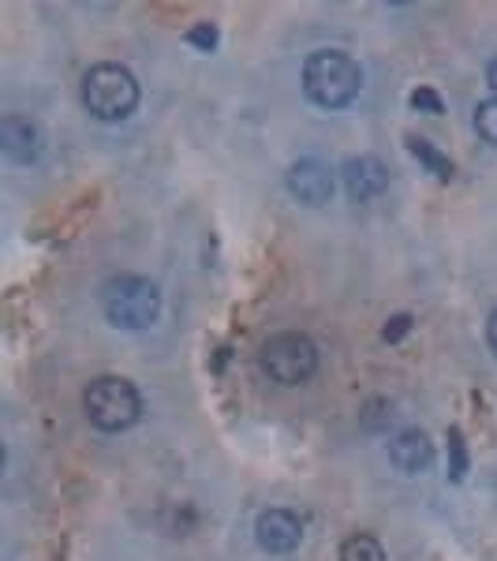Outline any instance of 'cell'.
<instances>
[{"mask_svg":"<svg viewBox=\"0 0 497 561\" xmlns=\"http://www.w3.org/2000/svg\"><path fill=\"white\" fill-rule=\"evenodd\" d=\"M363 90V68L340 49H319L303 65V94L319 108H345Z\"/></svg>","mask_w":497,"mask_h":561,"instance_id":"6da1fadb","label":"cell"},{"mask_svg":"<svg viewBox=\"0 0 497 561\" xmlns=\"http://www.w3.org/2000/svg\"><path fill=\"white\" fill-rule=\"evenodd\" d=\"M102 311L116 330H150L161 314V293L150 277L116 274L102 285Z\"/></svg>","mask_w":497,"mask_h":561,"instance_id":"7a4b0ae2","label":"cell"},{"mask_svg":"<svg viewBox=\"0 0 497 561\" xmlns=\"http://www.w3.org/2000/svg\"><path fill=\"white\" fill-rule=\"evenodd\" d=\"M83 105L94 121L116 124V121H128L139 105V83L124 65H94L83 76Z\"/></svg>","mask_w":497,"mask_h":561,"instance_id":"3957f363","label":"cell"},{"mask_svg":"<svg viewBox=\"0 0 497 561\" xmlns=\"http://www.w3.org/2000/svg\"><path fill=\"white\" fill-rule=\"evenodd\" d=\"M83 409L86 420L94 423L97 431L116 434V431H128L139 423L142 415V397L128 378H116V375H102L86 386L83 393Z\"/></svg>","mask_w":497,"mask_h":561,"instance_id":"277c9868","label":"cell"},{"mask_svg":"<svg viewBox=\"0 0 497 561\" xmlns=\"http://www.w3.org/2000/svg\"><path fill=\"white\" fill-rule=\"evenodd\" d=\"M258 364L277 386H300L307 378H314V370H319V345H314L307 333H296V330L274 333V337L262 345Z\"/></svg>","mask_w":497,"mask_h":561,"instance_id":"5b68a950","label":"cell"},{"mask_svg":"<svg viewBox=\"0 0 497 561\" xmlns=\"http://www.w3.org/2000/svg\"><path fill=\"white\" fill-rule=\"evenodd\" d=\"M340 176H345V192L351 203H370V198H378L390 187V169H385V161L374 158V153L348 158Z\"/></svg>","mask_w":497,"mask_h":561,"instance_id":"8992f818","label":"cell"},{"mask_svg":"<svg viewBox=\"0 0 497 561\" xmlns=\"http://www.w3.org/2000/svg\"><path fill=\"white\" fill-rule=\"evenodd\" d=\"M333 169L319 158H303L288 169V192L303 206H325L333 198Z\"/></svg>","mask_w":497,"mask_h":561,"instance_id":"52a82bcc","label":"cell"},{"mask_svg":"<svg viewBox=\"0 0 497 561\" xmlns=\"http://www.w3.org/2000/svg\"><path fill=\"white\" fill-rule=\"evenodd\" d=\"M255 539L266 554H292L303 542V520L292 510H266L255 524Z\"/></svg>","mask_w":497,"mask_h":561,"instance_id":"ba28073f","label":"cell"},{"mask_svg":"<svg viewBox=\"0 0 497 561\" xmlns=\"http://www.w3.org/2000/svg\"><path fill=\"white\" fill-rule=\"evenodd\" d=\"M0 147H4V153L12 161L31 165V161L42 153V128L31 121V116L8 113L4 121H0Z\"/></svg>","mask_w":497,"mask_h":561,"instance_id":"9c48e42d","label":"cell"},{"mask_svg":"<svg viewBox=\"0 0 497 561\" xmlns=\"http://www.w3.org/2000/svg\"><path fill=\"white\" fill-rule=\"evenodd\" d=\"M390 460L404 476H423L434 465V442L427 438V431L408 427L390 442Z\"/></svg>","mask_w":497,"mask_h":561,"instance_id":"30bf717a","label":"cell"},{"mask_svg":"<svg viewBox=\"0 0 497 561\" xmlns=\"http://www.w3.org/2000/svg\"><path fill=\"white\" fill-rule=\"evenodd\" d=\"M408 153L438 180H453V161H449L438 147H430L427 139H419V135H408Z\"/></svg>","mask_w":497,"mask_h":561,"instance_id":"8fae6325","label":"cell"},{"mask_svg":"<svg viewBox=\"0 0 497 561\" xmlns=\"http://www.w3.org/2000/svg\"><path fill=\"white\" fill-rule=\"evenodd\" d=\"M340 561H385V547L374 536L359 531V536H348L340 542Z\"/></svg>","mask_w":497,"mask_h":561,"instance_id":"7c38bea8","label":"cell"},{"mask_svg":"<svg viewBox=\"0 0 497 561\" xmlns=\"http://www.w3.org/2000/svg\"><path fill=\"white\" fill-rule=\"evenodd\" d=\"M475 131L483 142L497 147V98H486V102L475 105Z\"/></svg>","mask_w":497,"mask_h":561,"instance_id":"4fadbf2b","label":"cell"},{"mask_svg":"<svg viewBox=\"0 0 497 561\" xmlns=\"http://www.w3.org/2000/svg\"><path fill=\"white\" fill-rule=\"evenodd\" d=\"M187 42H192L195 49H203V53L217 49V26L213 23H195L192 31H187Z\"/></svg>","mask_w":497,"mask_h":561,"instance_id":"5bb4252c","label":"cell"},{"mask_svg":"<svg viewBox=\"0 0 497 561\" xmlns=\"http://www.w3.org/2000/svg\"><path fill=\"white\" fill-rule=\"evenodd\" d=\"M412 108H419V113H430V116L446 113V105H441V98L434 94V90H427V87L412 90Z\"/></svg>","mask_w":497,"mask_h":561,"instance_id":"9a60e30c","label":"cell"},{"mask_svg":"<svg viewBox=\"0 0 497 561\" xmlns=\"http://www.w3.org/2000/svg\"><path fill=\"white\" fill-rule=\"evenodd\" d=\"M449 454H453V479H464L467 472V454H464V434L456 427L449 431Z\"/></svg>","mask_w":497,"mask_h":561,"instance_id":"2e32d148","label":"cell"},{"mask_svg":"<svg viewBox=\"0 0 497 561\" xmlns=\"http://www.w3.org/2000/svg\"><path fill=\"white\" fill-rule=\"evenodd\" d=\"M408 330H412V314H396V319H390V325L382 330V337L385 341H401Z\"/></svg>","mask_w":497,"mask_h":561,"instance_id":"e0dca14e","label":"cell"},{"mask_svg":"<svg viewBox=\"0 0 497 561\" xmlns=\"http://www.w3.org/2000/svg\"><path fill=\"white\" fill-rule=\"evenodd\" d=\"M486 345H490L497 356V307L490 311V319H486Z\"/></svg>","mask_w":497,"mask_h":561,"instance_id":"ac0fdd59","label":"cell"},{"mask_svg":"<svg viewBox=\"0 0 497 561\" xmlns=\"http://www.w3.org/2000/svg\"><path fill=\"white\" fill-rule=\"evenodd\" d=\"M486 83H490V90L497 94V57L490 60V65H486Z\"/></svg>","mask_w":497,"mask_h":561,"instance_id":"d6986e66","label":"cell"}]
</instances>
